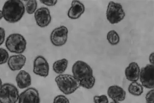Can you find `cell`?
I'll return each mask as SVG.
<instances>
[{
    "label": "cell",
    "mask_w": 154,
    "mask_h": 103,
    "mask_svg": "<svg viewBox=\"0 0 154 103\" xmlns=\"http://www.w3.org/2000/svg\"><path fill=\"white\" fill-rule=\"evenodd\" d=\"M2 79H1V78H0V88H1V87H2Z\"/></svg>",
    "instance_id": "obj_29"
},
{
    "label": "cell",
    "mask_w": 154,
    "mask_h": 103,
    "mask_svg": "<svg viewBox=\"0 0 154 103\" xmlns=\"http://www.w3.org/2000/svg\"><path fill=\"white\" fill-rule=\"evenodd\" d=\"M34 18L36 24L41 27H47L51 21L50 11L45 7H42L36 10L34 13Z\"/></svg>",
    "instance_id": "obj_10"
},
{
    "label": "cell",
    "mask_w": 154,
    "mask_h": 103,
    "mask_svg": "<svg viewBox=\"0 0 154 103\" xmlns=\"http://www.w3.org/2000/svg\"><path fill=\"white\" fill-rule=\"evenodd\" d=\"M94 103H109V100L107 96L105 95H96L94 97Z\"/></svg>",
    "instance_id": "obj_22"
},
{
    "label": "cell",
    "mask_w": 154,
    "mask_h": 103,
    "mask_svg": "<svg viewBox=\"0 0 154 103\" xmlns=\"http://www.w3.org/2000/svg\"><path fill=\"white\" fill-rule=\"evenodd\" d=\"M55 80L59 89L66 95L73 93L80 87L78 80L70 74H60Z\"/></svg>",
    "instance_id": "obj_3"
},
{
    "label": "cell",
    "mask_w": 154,
    "mask_h": 103,
    "mask_svg": "<svg viewBox=\"0 0 154 103\" xmlns=\"http://www.w3.org/2000/svg\"><path fill=\"white\" fill-rule=\"evenodd\" d=\"M5 46L8 50L11 53L22 54L26 50L27 41L22 34H12L7 37Z\"/></svg>",
    "instance_id": "obj_4"
},
{
    "label": "cell",
    "mask_w": 154,
    "mask_h": 103,
    "mask_svg": "<svg viewBox=\"0 0 154 103\" xmlns=\"http://www.w3.org/2000/svg\"><path fill=\"white\" fill-rule=\"evenodd\" d=\"M110 103H121L120 102H116V101H113L111 102Z\"/></svg>",
    "instance_id": "obj_30"
},
{
    "label": "cell",
    "mask_w": 154,
    "mask_h": 103,
    "mask_svg": "<svg viewBox=\"0 0 154 103\" xmlns=\"http://www.w3.org/2000/svg\"><path fill=\"white\" fill-rule=\"evenodd\" d=\"M19 96V90L14 84L5 83L0 88V103H17Z\"/></svg>",
    "instance_id": "obj_5"
},
{
    "label": "cell",
    "mask_w": 154,
    "mask_h": 103,
    "mask_svg": "<svg viewBox=\"0 0 154 103\" xmlns=\"http://www.w3.org/2000/svg\"><path fill=\"white\" fill-rule=\"evenodd\" d=\"M53 103H70V101L69 99L65 96L60 95L54 98Z\"/></svg>",
    "instance_id": "obj_23"
},
{
    "label": "cell",
    "mask_w": 154,
    "mask_h": 103,
    "mask_svg": "<svg viewBox=\"0 0 154 103\" xmlns=\"http://www.w3.org/2000/svg\"><path fill=\"white\" fill-rule=\"evenodd\" d=\"M16 81L18 88L20 89H24L31 85V77L27 71L21 70L17 74Z\"/></svg>",
    "instance_id": "obj_16"
},
{
    "label": "cell",
    "mask_w": 154,
    "mask_h": 103,
    "mask_svg": "<svg viewBox=\"0 0 154 103\" xmlns=\"http://www.w3.org/2000/svg\"><path fill=\"white\" fill-rule=\"evenodd\" d=\"M85 10V6L82 3L79 1H72L68 12V16L71 19H78L84 14Z\"/></svg>",
    "instance_id": "obj_14"
},
{
    "label": "cell",
    "mask_w": 154,
    "mask_h": 103,
    "mask_svg": "<svg viewBox=\"0 0 154 103\" xmlns=\"http://www.w3.org/2000/svg\"><path fill=\"white\" fill-rule=\"evenodd\" d=\"M154 66L148 64L141 69L139 79L143 87L148 89H154Z\"/></svg>",
    "instance_id": "obj_7"
},
{
    "label": "cell",
    "mask_w": 154,
    "mask_h": 103,
    "mask_svg": "<svg viewBox=\"0 0 154 103\" xmlns=\"http://www.w3.org/2000/svg\"><path fill=\"white\" fill-rule=\"evenodd\" d=\"M154 89H152L148 92L146 94L145 100L146 103H154Z\"/></svg>",
    "instance_id": "obj_24"
},
{
    "label": "cell",
    "mask_w": 154,
    "mask_h": 103,
    "mask_svg": "<svg viewBox=\"0 0 154 103\" xmlns=\"http://www.w3.org/2000/svg\"><path fill=\"white\" fill-rule=\"evenodd\" d=\"M125 16V12L121 4L113 2H110L108 3L106 17L110 24L119 23L124 19Z\"/></svg>",
    "instance_id": "obj_6"
},
{
    "label": "cell",
    "mask_w": 154,
    "mask_h": 103,
    "mask_svg": "<svg viewBox=\"0 0 154 103\" xmlns=\"http://www.w3.org/2000/svg\"><path fill=\"white\" fill-rule=\"evenodd\" d=\"M25 7L22 1L9 0L3 6V17L7 22L16 23L20 21L25 13Z\"/></svg>",
    "instance_id": "obj_2"
},
{
    "label": "cell",
    "mask_w": 154,
    "mask_h": 103,
    "mask_svg": "<svg viewBox=\"0 0 154 103\" xmlns=\"http://www.w3.org/2000/svg\"><path fill=\"white\" fill-rule=\"evenodd\" d=\"M25 10L29 14L35 13L37 7V2L36 1H27L25 2Z\"/></svg>",
    "instance_id": "obj_20"
},
{
    "label": "cell",
    "mask_w": 154,
    "mask_h": 103,
    "mask_svg": "<svg viewBox=\"0 0 154 103\" xmlns=\"http://www.w3.org/2000/svg\"><path fill=\"white\" fill-rule=\"evenodd\" d=\"M40 2L43 4V5L47 6H50V7H52L56 5L57 2V1H40Z\"/></svg>",
    "instance_id": "obj_26"
},
{
    "label": "cell",
    "mask_w": 154,
    "mask_h": 103,
    "mask_svg": "<svg viewBox=\"0 0 154 103\" xmlns=\"http://www.w3.org/2000/svg\"><path fill=\"white\" fill-rule=\"evenodd\" d=\"M5 39V31L2 27H0V46L2 45Z\"/></svg>",
    "instance_id": "obj_25"
},
{
    "label": "cell",
    "mask_w": 154,
    "mask_h": 103,
    "mask_svg": "<svg viewBox=\"0 0 154 103\" xmlns=\"http://www.w3.org/2000/svg\"><path fill=\"white\" fill-rule=\"evenodd\" d=\"M3 18V15L2 13V11L0 10V20L2 19Z\"/></svg>",
    "instance_id": "obj_28"
},
{
    "label": "cell",
    "mask_w": 154,
    "mask_h": 103,
    "mask_svg": "<svg viewBox=\"0 0 154 103\" xmlns=\"http://www.w3.org/2000/svg\"><path fill=\"white\" fill-rule=\"evenodd\" d=\"M26 62V57L22 54L13 55L9 57L8 64L11 71H18L21 70L24 67Z\"/></svg>",
    "instance_id": "obj_12"
},
{
    "label": "cell",
    "mask_w": 154,
    "mask_h": 103,
    "mask_svg": "<svg viewBox=\"0 0 154 103\" xmlns=\"http://www.w3.org/2000/svg\"><path fill=\"white\" fill-rule=\"evenodd\" d=\"M68 61L66 59L57 60L54 63L53 69L55 73L63 74L66 71L68 65Z\"/></svg>",
    "instance_id": "obj_17"
},
{
    "label": "cell",
    "mask_w": 154,
    "mask_h": 103,
    "mask_svg": "<svg viewBox=\"0 0 154 103\" xmlns=\"http://www.w3.org/2000/svg\"><path fill=\"white\" fill-rule=\"evenodd\" d=\"M18 103H40L38 91L33 87L25 90L19 94Z\"/></svg>",
    "instance_id": "obj_11"
},
{
    "label": "cell",
    "mask_w": 154,
    "mask_h": 103,
    "mask_svg": "<svg viewBox=\"0 0 154 103\" xmlns=\"http://www.w3.org/2000/svg\"><path fill=\"white\" fill-rule=\"evenodd\" d=\"M154 53H152L149 56V61L151 65H154Z\"/></svg>",
    "instance_id": "obj_27"
},
{
    "label": "cell",
    "mask_w": 154,
    "mask_h": 103,
    "mask_svg": "<svg viewBox=\"0 0 154 103\" xmlns=\"http://www.w3.org/2000/svg\"><path fill=\"white\" fill-rule=\"evenodd\" d=\"M8 52L5 49L0 48V65L5 64L9 60Z\"/></svg>",
    "instance_id": "obj_21"
},
{
    "label": "cell",
    "mask_w": 154,
    "mask_h": 103,
    "mask_svg": "<svg viewBox=\"0 0 154 103\" xmlns=\"http://www.w3.org/2000/svg\"><path fill=\"white\" fill-rule=\"evenodd\" d=\"M68 29L66 26L56 27L51 34L50 40L53 45L61 47L65 44L68 39Z\"/></svg>",
    "instance_id": "obj_8"
},
{
    "label": "cell",
    "mask_w": 154,
    "mask_h": 103,
    "mask_svg": "<svg viewBox=\"0 0 154 103\" xmlns=\"http://www.w3.org/2000/svg\"><path fill=\"white\" fill-rule=\"evenodd\" d=\"M128 91L131 95L139 96L143 93V87L137 82H132L128 86Z\"/></svg>",
    "instance_id": "obj_18"
},
{
    "label": "cell",
    "mask_w": 154,
    "mask_h": 103,
    "mask_svg": "<svg viewBox=\"0 0 154 103\" xmlns=\"http://www.w3.org/2000/svg\"><path fill=\"white\" fill-rule=\"evenodd\" d=\"M140 69L138 64L136 62L130 63L125 69V76L128 81L137 82L139 79Z\"/></svg>",
    "instance_id": "obj_15"
},
{
    "label": "cell",
    "mask_w": 154,
    "mask_h": 103,
    "mask_svg": "<svg viewBox=\"0 0 154 103\" xmlns=\"http://www.w3.org/2000/svg\"><path fill=\"white\" fill-rule=\"evenodd\" d=\"M49 65L47 60L42 56H38L33 62V72L41 77H46L49 75Z\"/></svg>",
    "instance_id": "obj_9"
},
{
    "label": "cell",
    "mask_w": 154,
    "mask_h": 103,
    "mask_svg": "<svg viewBox=\"0 0 154 103\" xmlns=\"http://www.w3.org/2000/svg\"><path fill=\"white\" fill-rule=\"evenodd\" d=\"M107 39L111 45H116L120 41V37L118 34L115 30H110L107 33Z\"/></svg>",
    "instance_id": "obj_19"
},
{
    "label": "cell",
    "mask_w": 154,
    "mask_h": 103,
    "mask_svg": "<svg viewBox=\"0 0 154 103\" xmlns=\"http://www.w3.org/2000/svg\"><path fill=\"white\" fill-rule=\"evenodd\" d=\"M107 95L113 101H123L126 98V92L123 88L117 85H111L108 88Z\"/></svg>",
    "instance_id": "obj_13"
},
{
    "label": "cell",
    "mask_w": 154,
    "mask_h": 103,
    "mask_svg": "<svg viewBox=\"0 0 154 103\" xmlns=\"http://www.w3.org/2000/svg\"><path fill=\"white\" fill-rule=\"evenodd\" d=\"M72 73L79 82L80 86L90 89L93 88L96 82L93 70L91 66L82 61H77L72 67Z\"/></svg>",
    "instance_id": "obj_1"
}]
</instances>
